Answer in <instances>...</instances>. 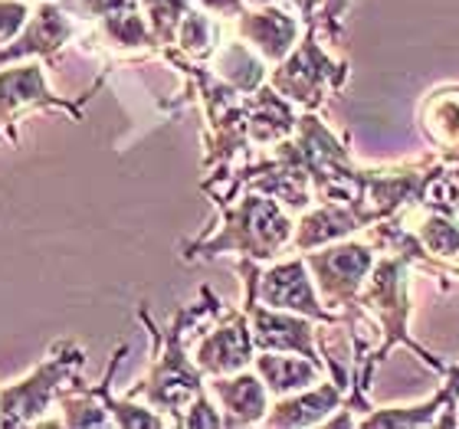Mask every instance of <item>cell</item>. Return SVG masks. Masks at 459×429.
<instances>
[{"mask_svg":"<svg viewBox=\"0 0 459 429\" xmlns=\"http://www.w3.org/2000/svg\"><path fill=\"white\" fill-rule=\"evenodd\" d=\"M253 371L263 377L273 397H289V393H299L306 387H316L322 381V373H328V367L316 357H306V354L259 351L253 357Z\"/></svg>","mask_w":459,"mask_h":429,"instance_id":"obj_15","label":"cell"},{"mask_svg":"<svg viewBox=\"0 0 459 429\" xmlns=\"http://www.w3.org/2000/svg\"><path fill=\"white\" fill-rule=\"evenodd\" d=\"M306 262L312 269V279L318 286V296L328 308H342V315L358 305L364 282L374 272V246L354 243V239H338L325 249L306 253Z\"/></svg>","mask_w":459,"mask_h":429,"instance_id":"obj_6","label":"cell"},{"mask_svg":"<svg viewBox=\"0 0 459 429\" xmlns=\"http://www.w3.org/2000/svg\"><path fill=\"white\" fill-rule=\"evenodd\" d=\"M213 403L223 416V426H259L269 413V387L256 371H237L211 377L207 383Z\"/></svg>","mask_w":459,"mask_h":429,"instance_id":"obj_11","label":"cell"},{"mask_svg":"<svg viewBox=\"0 0 459 429\" xmlns=\"http://www.w3.org/2000/svg\"><path fill=\"white\" fill-rule=\"evenodd\" d=\"M30 23V7L20 0H0V47L20 37V30Z\"/></svg>","mask_w":459,"mask_h":429,"instance_id":"obj_17","label":"cell"},{"mask_svg":"<svg viewBox=\"0 0 459 429\" xmlns=\"http://www.w3.org/2000/svg\"><path fill=\"white\" fill-rule=\"evenodd\" d=\"M243 312L249 315L256 351H292L325 364V357H318V331L312 318L263 305V302H256V296L249 288L247 296H243Z\"/></svg>","mask_w":459,"mask_h":429,"instance_id":"obj_8","label":"cell"},{"mask_svg":"<svg viewBox=\"0 0 459 429\" xmlns=\"http://www.w3.org/2000/svg\"><path fill=\"white\" fill-rule=\"evenodd\" d=\"M30 108H63L73 118H82V106L79 102H69V99H59L56 92H49L47 76H43V66L39 63H23L17 69H7L0 73V138H7L10 144H17V122L20 115H27Z\"/></svg>","mask_w":459,"mask_h":429,"instance_id":"obj_7","label":"cell"},{"mask_svg":"<svg viewBox=\"0 0 459 429\" xmlns=\"http://www.w3.org/2000/svg\"><path fill=\"white\" fill-rule=\"evenodd\" d=\"M237 30L239 37L269 63H282L299 47V20L286 10H279L276 4L243 10L237 17Z\"/></svg>","mask_w":459,"mask_h":429,"instance_id":"obj_12","label":"cell"},{"mask_svg":"<svg viewBox=\"0 0 459 429\" xmlns=\"http://www.w3.org/2000/svg\"><path fill=\"white\" fill-rule=\"evenodd\" d=\"M239 272H243V286H247L249 292L256 296V302H263V305L282 308V312H296V315H306V318H312V322L344 324V315L332 312V308L322 302L306 259L276 262V266H269L259 272L256 259L243 256Z\"/></svg>","mask_w":459,"mask_h":429,"instance_id":"obj_3","label":"cell"},{"mask_svg":"<svg viewBox=\"0 0 459 429\" xmlns=\"http://www.w3.org/2000/svg\"><path fill=\"white\" fill-rule=\"evenodd\" d=\"M253 357H256V344H253V328H249V315L243 308L223 312L221 324L207 328L194 347V361L207 377L247 371Z\"/></svg>","mask_w":459,"mask_h":429,"instance_id":"obj_9","label":"cell"},{"mask_svg":"<svg viewBox=\"0 0 459 429\" xmlns=\"http://www.w3.org/2000/svg\"><path fill=\"white\" fill-rule=\"evenodd\" d=\"M204 296H207V305L181 308L164 331L154 328L148 312L142 308V322L148 324V331H152V338H154V361H152V373L142 381V387L128 390V397H132V400L142 397V400L148 403V407H154L158 413H168L174 426H181L184 413L191 410L194 400H197L201 393H207V383H204L207 373L197 367L194 357H187V347H184V331H191L194 322H201L204 312L213 305L211 288H204Z\"/></svg>","mask_w":459,"mask_h":429,"instance_id":"obj_1","label":"cell"},{"mask_svg":"<svg viewBox=\"0 0 459 429\" xmlns=\"http://www.w3.org/2000/svg\"><path fill=\"white\" fill-rule=\"evenodd\" d=\"M433 108V102H427ZM427 134L430 142L446 144V148H456L459 144V92H437V108L427 118Z\"/></svg>","mask_w":459,"mask_h":429,"instance_id":"obj_16","label":"cell"},{"mask_svg":"<svg viewBox=\"0 0 459 429\" xmlns=\"http://www.w3.org/2000/svg\"><path fill=\"white\" fill-rule=\"evenodd\" d=\"M73 33H76L73 13L59 0H43V7L20 30V37L0 47V66L17 63V59H49L59 47H66Z\"/></svg>","mask_w":459,"mask_h":429,"instance_id":"obj_10","label":"cell"},{"mask_svg":"<svg viewBox=\"0 0 459 429\" xmlns=\"http://www.w3.org/2000/svg\"><path fill=\"white\" fill-rule=\"evenodd\" d=\"M213 17H239L247 10V0H197Z\"/></svg>","mask_w":459,"mask_h":429,"instance_id":"obj_18","label":"cell"},{"mask_svg":"<svg viewBox=\"0 0 459 429\" xmlns=\"http://www.w3.org/2000/svg\"><path fill=\"white\" fill-rule=\"evenodd\" d=\"M459 367L450 371V381L433 393L430 400L413 403V407H384L368 410L358 420V426H456L459 416Z\"/></svg>","mask_w":459,"mask_h":429,"instance_id":"obj_13","label":"cell"},{"mask_svg":"<svg viewBox=\"0 0 459 429\" xmlns=\"http://www.w3.org/2000/svg\"><path fill=\"white\" fill-rule=\"evenodd\" d=\"M223 210V227L213 236H201L184 246V259L217 256V253H239L247 259H273L296 236V223L282 210V203L269 193L249 191L237 207L217 203Z\"/></svg>","mask_w":459,"mask_h":429,"instance_id":"obj_2","label":"cell"},{"mask_svg":"<svg viewBox=\"0 0 459 429\" xmlns=\"http://www.w3.org/2000/svg\"><path fill=\"white\" fill-rule=\"evenodd\" d=\"M344 397L348 393L335 381L306 387L289 397H276V407H269L263 426H318V423L332 420L335 410H342Z\"/></svg>","mask_w":459,"mask_h":429,"instance_id":"obj_14","label":"cell"},{"mask_svg":"<svg viewBox=\"0 0 459 429\" xmlns=\"http://www.w3.org/2000/svg\"><path fill=\"white\" fill-rule=\"evenodd\" d=\"M316 33V23H306V39L282 63H276V73L269 76V86L276 89L279 96L289 99L292 106L308 108V112L322 106L328 92L342 89L344 76H348V66L332 63V56L318 47Z\"/></svg>","mask_w":459,"mask_h":429,"instance_id":"obj_5","label":"cell"},{"mask_svg":"<svg viewBox=\"0 0 459 429\" xmlns=\"http://www.w3.org/2000/svg\"><path fill=\"white\" fill-rule=\"evenodd\" d=\"M79 364H82V347L73 341H59L30 377L0 390V426L17 429L37 423L39 413H47L49 403L59 400L66 383L76 381Z\"/></svg>","mask_w":459,"mask_h":429,"instance_id":"obj_4","label":"cell"}]
</instances>
